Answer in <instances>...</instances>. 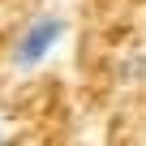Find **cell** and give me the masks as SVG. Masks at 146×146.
<instances>
[{
	"instance_id": "1",
	"label": "cell",
	"mask_w": 146,
	"mask_h": 146,
	"mask_svg": "<svg viewBox=\"0 0 146 146\" xmlns=\"http://www.w3.org/2000/svg\"><path fill=\"white\" fill-rule=\"evenodd\" d=\"M60 39H64V17H56V13L35 17V22L17 35V43H13V64H17V69H39V64L56 52Z\"/></svg>"
},
{
	"instance_id": "2",
	"label": "cell",
	"mask_w": 146,
	"mask_h": 146,
	"mask_svg": "<svg viewBox=\"0 0 146 146\" xmlns=\"http://www.w3.org/2000/svg\"><path fill=\"white\" fill-rule=\"evenodd\" d=\"M0 146H9V133H5V125H0Z\"/></svg>"
}]
</instances>
